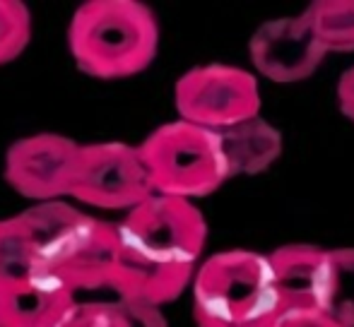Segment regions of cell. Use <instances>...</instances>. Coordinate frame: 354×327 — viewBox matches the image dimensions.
Wrapping results in <instances>:
<instances>
[{
  "label": "cell",
  "instance_id": "cell-1",
  "mask_svg": "<svg viewBox=\"0 0 354 327\" xmlns=\"http://www.w3.org/2000/svg\"><path fill=\"white\" fill-rule=\"evenodd\" d=\"M205 244V215L193 202L154 192L116 224L109 289L118 299L162 308L191 286Z\"/></svg>",
  "mask_w": 354,
  "mask_h": 327
},
{
  "label": "cell",
  "instance_id": "cell-2",
  "mask_svg": "<svg viewBox=\"0 0 354 327\" xmlns=\"http://www.w3.org/2000/svg\"><path fill=\"white\" fill-rule=\"evenodd\" d=\"M75 66L97 80H126L152 66L159 51V22L138 0H89L68 27Z\"/></svg>",
  "mask_w": 354,
  "mask_h": 327
},
{
  "label": "cell",
  "instance_id": "cell-3",
  "mask_svg": "<svg viewBox=\"0 0 354 327\" xmlns=\"http://www.w3.org/2000/svg\"><path fill=\"white\" fill-rule=\"evenodd\" d=\"M39 270L61 279L75 294L109 286L116 262V224H109L63 200L24 210Z\"/></svg>",
  "mask_w": 354,
  "mask_h": 327
},
{
  "label": "cell",
  "instance_id": "cell-4",
  "mask_svg": "<svg viewBox=\"0 0 354 327\" xmlns=\"http://www.w3.org/2000/svg\"><path fill=\"white\" fill-rule=\"evenodd\" d=\"M191 284L198 327H272L280 318L261 252H217L198 267Z\"/></svg>",
  "mask_w": 354,
  "mask_h": 327
},
{
  "label": "cell",
  "instance_id": "cell-5",
  "mask_svg": "<svg viewBox=\"0 0 354 327\" xmlns=\"http://www.w3.org/2000/svg\"><path fill=\"white\" fill-rule=\"evenodd\" d=\"M157 195L193 202L229 181L219 135L186 121H171L138 145Z\"/></svg>",
  "mask_w": 354,
  "mask_h": 327
},
{
  "label": "cell",
  "instance_id": "cell-6",
  "mask_svg": "<svg viewBox=\"0 0 354 327\" xmlns=\"http://www.w3.org/2000/svg\"><path fill=\"white\" fill-rule=\"evenodd\" d=\"M178 121L222 132L261 116V87L256 75L236 66H198L174 87Z\"/></svg>",
  "mask_w": 354,
  "mask_h": 327
},
{
  "label": "cell",
  "instance_id": "cell-7",
  "mask_svg": "<svg viewBox=\"0 0 354 327\" xmlns=\"http://www.w3.org/2000/svg\"><path fill=\"white\" fill-rule=\"evenodd\" d=\"M154 195L140 150L126 142L80 145L68 197L99 210L131 212Z\"/></svg>",
  "mask_w": 354,
  "mask_h": 327
},
{
  "label": "cell",
  "instance_id": "cell-8",
  "mask_svg": "<svg viewBox=\"0 0 354 327\" xmlns=\"http://www.w3.org/2000/svg\"><path fill=\"white\" fill-rule=\"evenodd\" d=\"M80 145L58 132H39L12 142L5 155V181L27 200L53 202L68 197Z\"/></svg>",
  "mask_w": 354,
  "mask_h": 327
},
{
  "label": "cell",
  "instance_id": "cell-9",
  "mask_svg": "<svg viewBox=\"0 0 354 327\" xmlns=\"http://www.w3.org/2000/svg\"><path fill=\"white\" fill-rule=\"evenodd\" d=\"M248 53L253 68L277 84L306 80L328 56L304 12L261 24L251 37Z\"/></svg>",
  "mask_w": 354,
  "mask_h": 327
},
{
  "label": "cell",
  "instance_id": "cell-10",
  "mask_svg": "<svg viewBox=\"0 0 354 327\" xmlns=\"http://www.w3.org/2000/svg\"><path fill=\"white\" fill-rule=\"evenodd\" d=\"M77 306V294L61 279L37 272L0 291V327H61Z\"/></svg>",
  "mask_w": 354,
  "mask_h": 327
},
{
  "label": "cell",
  "instance_id": "cell-11",
  "mask_svg": "<svg viewBox=\"0 0 354 327\" xmlns=\"http://www.w3.org/2000/svg\"><path fill=\"white\" fill-rule=\"evenodd\" d=\"M323 255L326 250L313 244H287L266 255L280 315L321 310Z\"/></svg>",
  "mask_w": 354,
  "mask_h": 327
},
{
  "label": "cell",
  "instance_id": "cell-12",
  "mask_svg": "<svg viewBox=\"0 0 354 327\" xmlns=\"http://www.w3.org/2000/svg\"><path fill=\"white\" fill-rule=\"evenodd\" d=\"M217 135L224 152V161H227L229 178L263 173L282 157V132L261 116L227 128Z\"/></svg>",
  "mask_w": 354,
  "mask_h": 327
},
{
  "label": "cell",
  "instance_id": "cell-13",
  "mask_svg": "<svg viewBox=\"0 0 354 327\" xmlns=\"http://www.w3.org/2000/svg\"><path fill=\"white\" fill-rule=\"evenodd\" d=\"M318 308L342 327H354V248L326 250Z\"/></svg>",
  "mask_w": 354,
  "mask_h": 327
},
{
  "label": "cell",
  "instance_id": "cell-14",
  "mask_svg": "<svg viewBox=\"0 0 354 327\" xmlns=\"http://www.w3.org/2000/svg\"><path fill=\"white\" fill-rule=\"evenodd\" d=\"M61 327H167V320L154 306L116 296V301H77Z\"/></svg>",
  "mask_w": 354,
  "mask_h": 327
},
{
  "label": "cell",
  "instance_id": "cell-15",
  "mask_svg": "<svg viewBox=\"0 0 354 327\" xmlns=\"http://www.w3.org/2000/svg\"><path fill=\"white\" fill-rule=\"evenodd\" d=\"M39 270L37 250L22 217L0 219V291L22 284Z\"/></svg>",
  "mask_w": 354,
  "mask_h": 327
},
{
  "label": "cell",
  "instance_id": "cell-16",
  "mask_svg": "<svg viewBox=\"0 0 354 327\" xmlns=\"http://www.w3.org/2000/svg\"><path fill=\"white\" fill-rule=\"evenodd\" d=\"M304 14L326 53L354 51V0H316Z\"/></svg>",
  "mask_w": 354,
  "mask_h": 327
},
{
  "label": "cell",
  "instance_id": "cell-17",
  "mask_svg": "<svg viewBox=\"0 0 354 327\" xmlns=\"http://www.w3.org/2000/svg\"><path fill=\"white\" fill-rule=\"evenodd\" d=\"M32 39V12L19 0H0V66L24 53Z\"/></svg>",
  "mask_w": 354,
  "mask_h": 327
},
{
  "label": "cell",
  "instance_id": "cell-18",
  "mask_svg": "<svg viewBox=\"0 0 354 327\" xmlns=\"http://www.w3.org/2000/svg\"><path fill=\"white\" fill-rule=\"evenodd\" d=\"M272 327H342L321 310H306V313H284L275 320Z\"/></svg>",
  "mask_w": 354,
  "mask_h": 327
},
{
  "label": "cell",
  "instance_id": "cell-19",
  "mask_svg": "<svg viewBox=\"0 0 354 327\" xmlns=\"http://www.w3.org/2000/svg\"><path fill=\"white\" fill-rule=\"evenodd\" d=\"M337 106L342 116L354 123V66L342 72V77L337 80Z\"/></svg>",
  "mask_w": 354,
  "mask_h": 327
}]
</instances>
